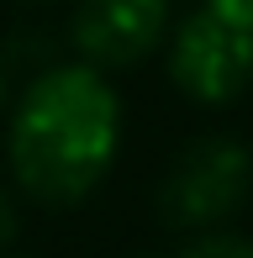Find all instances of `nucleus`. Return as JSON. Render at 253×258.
<instances>
[{
    "instance_id": "nucleus-1",
    "label": "nucleus",
    "mask_w": 253,
    "mask_h": 258,
    "mask_svg": "<svg viewBox=\"0 0 253 258\" xmlns=\"http://www.w3.org/2000/svg\"><path fill=\"white\" fill-rule=\"evenodd\" d=\"M121 148V100L95 63H53L21 90L6 126V158L32 201L74 206L111 174Z\"/></svg>"
},
{
    "instance_id": "nucleus-2",
    "label": "nucleus",
    "mask_w": 253,
    "mask_h": 258,
    "mask_svg": "<svg viewBox=\"0 0 253 258\" xmlns=\"http://www.w3.org/2000/svg\"><path fill=\"white\" fill-rule=\"evenodd\" d=\"M169 79L195 105H232L253 85V27L201 0V11L169 32Z\"/></svg>"
},
{
    "instance_id": "nucleus-3",
    "label": "nucleus",
    "mask_w": 253,
    "mask_h": 258,
    "mask_svg": "<svg viewBox=\"0 0 253 258\" xmlns=\"http://www.w3.org/2000/svg\"><path fill=\"white\" fill-rule=\"evenodd\" d=\"M253 190V153L237 137H201L164 179V216L179 227H216Z\"/></svg>"
},
{
    "instance_id": "nucleus-4",
    "label": "nucleus",
    "mask_w": 253,
    "mask_h": 258,
    "mask_svg": "<svg viewBox=\"0 0 253 258\" xmlns=\"http://www.w3.org/2000/svg\"><path fill=\"white\" fill-rule=\"evenodd\" d=\"M174 32V6L169 0H79L69 21V42L85 63L100 74L132 69L148 53H158Z\"/></svg>"
},
{
    "instance_id": "nucleus-5",
    "label": "nucleus",
    "mask_w": 253,
    "mask_h": 258,
    "mask_svg": "<svg viewBox=\"0 0 253 258\" xmlns=\"http://www.w3.org/2000/svg\"><path fill=\"white\" fill-rule=\"evenodd\" d=\"M179 258H253V237H232V232H201Z\"/></svg>"
},
{
    "instance_id": "nucleus-6",
    "label": "nucleus",
    "mask_w": 253,
    "mask_h": 258,
    "mask_svg": "<svg viewBox=\"0 0 253 258\" xmlns=\"http://www.w3.org/2000/svg\"><path fill=\"white\" fill-rule=\"evenodd\" d=\"M206 6L232 16V21H243V27H253V0H206Z\"/></svg>"
},
{
    "instance_id": "nucleus-7",
    "label": "nucleus",
    "mask_w": 253,
    "mask_h": 258,
    "mask_svg": "<svg viewBox=\"0 0 253 258\" xmlns=\"http://www.w3.org/2000/svg\"><path fill=\"white\" fill-rule=\"evenodd\" d=\"M11 227H16V211H11V201H6V195H0V242L11 237Z\"/></svg>"
},
{
    "instance_id": "nucleus-8",
    "label": "nucleus",
    "mask_w": 253,
    "mask_h": 258,
    "mask_svg": "<svg viewBox=\"0 0 253 258\" xmlns=\"http://www.w3.org/2000/svg\"><path fill=\"white\" fill-rule=\"evenodd\" d=\"M6 100H11V69H6V53H0V111H6Z\"/></svg>"
}]
</instances>
